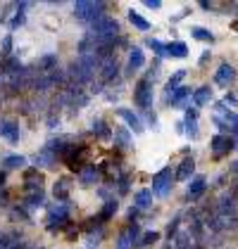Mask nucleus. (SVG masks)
<instances>
[{
  "label": "nucleus",
  "mask_w": 238,
  "mask_h": 249,
  "mask_svg": "<svg viewBox=\"0 0 238 249\" xmlns=\"http://www.w3.org/2000/svg\"><path fill=\"white\" fill-rule=\"evenodd\" d=\"M5 183V171H0V185Z\"/></svg>",
  "instance_id": "obj_41"
},
{
  "label": "nucleus",
  "mask_w": 238,
  "mask_h": 249,
  "mask_svg": "<svg viewBox=\"0 0 238 249\" xmlns=\"http://www.w3.org/2000/svg\"><path fill=\"white\" fill-rule=\"evenodd\" d=\"M126 232H129V237H131V240H134V245H136V242H139V237H140V228H139V223H134V226H131V228L126 230Z\"/></svg>",
  "instance_id": "obj_35"
},
{
  "label": "nucleus",
  "mask_w": 238,
  "mask_h": 249,
  "mask_svg": "<svg viewBox=\"0 0 238 249\" xmlns=\"http://www.w3.org/2000/svg\"><path fill=\"white\" fill-rule=\"evenodd\" d=\"M112 138H115V142H117L121 150H129V147H131V142H134L131 131H129V128H124V126H117V128H115V133H112Z\"/></svg>",
  "instance_id": "obj_12"
},
{
  "label": "nucleus",
  "mask_w": 238,
  "mask_h": 249,
  "mask_svg": "<svg viewBox=\"0 0 238 249\" xmlns=\"http://www.w3.org/2000/svg\"><path fill=\"white\" fill-rule=\"evenodd\" d=\"M55 197H58V202H64L67 197H69V180H58L55 183Z\"/></svg>",
  "instance_id": "obj_23"
},
{
  "label": "nucleus",
  "mask_w": 238,
  "mask_h": 249,
  "mask_svg": "<svg viewBox=\"0 0 238 249\" xmlns=\"http://www.w3.org/2000/svg\"><path fill=\"white\" fill-rule=\"evenodd\" d=\"M188 97H191V88L178 86L172 95H167V102H169L172 107H181V105H183V100H188Z\"/></svg>",
  "instance_id": "obj_15"
},
{
  "label": "nucleus",
  "mask_w": 238,
  "mask_h": 249,
  "mask_svg": "<svg viewBox=\"0 0 238 249\" xmlns=\"http://www.w3.org/2000/svg\"><path fill=\"white\" fill-rule=\"evenodd\" d=\"M24 164H26V159L21 154H10L2 159V169H21Z\"/></svg>",
  "instance_id": "obj_20"
},
{
  "label": "nucleus",
  "mask_w": 238,
  "mask_h": 249,
  "mask_svg": "<svg viewBox=\"0 0 238 249\" xmlns=\"http://www.w3.org/2000/svg\"><path fill=\"white\" fill-rule=\"evenodd\" d=\"M143 62H145L143 50H140V48H134V50H131V55H129V69H131V71H136V69L143 67Z\"/></svg>",
  "instance_id": "obj_19"
},
{
  "label": "nucleus",
  "mask_w": 238,
  "mask_h": 249,
  "mask_svg": "<svg viewBox=\"0 0 238 249\" xmlns=\"http://www.w3.org/2000/svg\"><path fill=\"white\" fill-rule=\"evenodd\" d=\"M115 213H117V202L112 199V202H107V204H105V209H102V213H100V218H102V221H110Z\"/></svg>",
  "instance_id": "obj_27"
},
{
  "label": "nucleus",
  "mask_w": 238,
  "mask_h": 249,
  "mask_svg": "<svg viewBox=\"0 0 238 249\" xmlns=\"http://www.w3.org/2000/svg\"><path fill=\"white\" fill-rule=\"evenodd\" d=\"M158 240H159V235L155 232V230H153V232H145V235L140 237V245H143V247H153Z\"/></svg>",
  "instance_id": "obj_30"
},
{
  "label": "nucleus",
  "mask_w": 238,
  "mask_h": 249,
  "mask_svg": "<svg viewBox=\"0 0 238 249\" xmlns=\"http://www.w3.org/2000/svg\"><path fill=\"white\" fill-rule=\"evenodd\" d=\"M117 34H119L117 19L102 15V17H98V19L88 26L86 38L96 40V43H105V45H115V43H117Z\"/></svg>",
  "instance_id": "obj_1"
},
{
  "label": "nucleus",
  "mask_w": 238,
  "mask_h": 249,
  "mask_svg": "<svg viewBox=\"0 0 238 249\" xmlns=\"http://www.w3.org/2000/svg\"><path fill=\"white\" fill-rule=\"evenodd\" d=\"M134 102L139 105L140 109H150V105H153V83L148 78H140L139 83H136Z\"/></svg>",
  "instance_id": "obj_4"
},
{
  "label": "nucleus",
  "mask_w": 238,
  "mask_h": 249,
  "mask_svg": "<svg viewBox=\"0 0 238 249\" xmlns=\"http://www.w3.org/2000/svg\"><path fill=\"white\" fill-rule=\"evenodd\" d=\"M212 57V53H210V50H205V53H202V57H200V67H202V64H207V59Z\"/></svg>",
  "instance_id": "obj_39"
},
{
  "label": "nucleus",
  "mask_w": 238,
  "mask_h": 249,
  "mask_svg": "<svg viewBox=\"0 0 238 249\" xmlns=\"http://www.w3.org/2000/svg\"><path fill=\"white\" fill-rule=\"evenodd\" d=\"M98 176H100V171L96 169V166H83V169L79 171V180L83 183V185H91V183L98 180Z\"/></svg>",
  "instance_id": "obj_17"
},
{
  "label": "nucleus",
  "mask_w": 238,
  "mask_h": 249,
  "mask_svg": "<svg viewBox=\"0 0 238 249\" xmlns=\"http://www.w3.org/2000/svg\"><path fill=\"white\" fill-rule=\"evenodd\" d=\"M102 10H105V2H93V0H81L74 5V17L83 24H93V21L102 17Z\"/></svg>",
  "instance_id": "obj_2"
},
{
  "label": "nucleus",
  "mask_w": 238,
  "mask_h": 249,
  "mask_svg": "<svg viewBox=\"0 0 238 249\" xmlns=\"http://www.w3.org/2000/svg\"><path fill=\"white\" fill-rule=\"evenodd\" d=\"M10 50H12V38L5 36V40H2V53H5V57H10Z\"/></svg>",
  "instance_id": "obj_36"
},
{
  "label": "nucleus",
  "mask_w": 238,
  "mask_h": 249,
  "mask_svg": "<svg viewBox=\"0 0 238 249\" xmlns=\"http://www.w3.org/2000/svg\"><path fill=\"white\" fill-rule=\"evenodd\" d=\"M164 50H167V57L183 59L186 55H188V48H186V43H181V40H174V43H167V45H164Z\"/></svg>",
  "instance_id": "obj_14"
},
{
  "label": "nucleus",
  "mask_w": 238,
  "mask_h": 249,
  "mask_svg": "<svg viewBox=\"0 0 238 249\" xmlns=\"http://www.w3.org/2000/svg\"><path fill=\"white\" fill-rule=\"evenodd\" d=\"M145 5H148L150 10H159V5H162V2H159V0H145Z\"/></svg>",
  "instance_id": "obj_38"
},
{
  "label": "nucleus",
  "mask_w": 238,
  "mask_h": 249,
  "mask_svg": "<svg viewBox=\"0 0 238 249\" xmlns=\"http://www.w3.org/2000/svg\"><path fill=\"white\" fill-rule=\"evenodd\" d=\"M193 36H196L198 40H210V43L215 40L212 31H207V29H202V26H196V29H193Z\"/></svg>",
  "instance_id": "obj_28"
},
{
  "label": "nucleus",
  "mask_w": 238,
  "mask_h": 249,
  "mask_svg": "<svg viewBox=\"0 0 238 249\" xmlns=\"http://www.w3.org/2000/svg\"><path fill=\"white\" fill-rule=\"evenodd\" d=\"M236 145H238V142H236Z\"/></svg>",
  "instance_id": "obj_43"
},
{
  "label": "nucleus",
  "mask_w": 238,
  "mask_h": 249,
  "mask_svg": "<svg viewBox=\"0 0 238 249\" xmlns=\"http://www.w3.org/2000/svg\"><path fill=\"white\" fill-rule=\"evenodd\" d=\"M129 21H131V24H134V26H136L139 31H148V29H150V21H148V19H143V17L139 15V12H134V10L129 12Z\"/></svg>",
  "instance_id": "obj_22"
},
{
  "label": "nucleus",
  "mask_w": 238,
  "mask_h": 249,
  "mask_svg": "<svg viewBox=\"0 0 238 249\" xmlns=\"http://www.w3.org/2000/svg\"><path fill=\"white\" fill-rule=\"evenodd\" d=\"M236 204H238V199H236Z\"/></svg>",
  "instance_id": "obj_42"
},
{
  "label": "nucleus",
  "mask_w": 238,
  "mask_h": 249,
  "mask_svg": "<svg viewBox=\"0 0 238 249\" xmlns=\"http://www.w3.org/2000/svg\"><path fill=\"white\" fill-rule=\"evenodd\" d=\"M148 45L158 53V57H167V50H164V43H159V40L155 38H148Z\"/></svg>",
  "instance_id": "obj_31"
},
{
  "label": "nucleus",
  "mask_w": 238,
  "mask_h": 249,
  "mask_svg": "<svg viewBox=\"0 0 238 249\" xmlns=\"http://www.w3.org/2000/svg\"><path fill=\"white\" fill-rule=\"evenodd\" d=\"M93 128H98V135H100V138H112V133H110V128L105 126V121H102V119H98V121L93 124Z\"/></svg>",
  "instance_id": "obj_32"
},
{
  "label": "nucleus",
  "mask_w": 238,
  "mask_h": 249,
  "mask_svg": "<svg viewBox=\"0 0 238 249\" xmlns=\"http://www.w3.org/2000/svg\"><path fill=\"white\" fill-rule=\"evenodd\" d=\"M10 249H26V245H24V242H17L15 247H10Z\"/></svg>",
  "instance_id": "obj_40"
},
{
  "label": "nucleus",
  "mask_w": 238,
  "mask_h": 249,
  "mask_svg": "<svg viewBox=\"0 0 238 249\" xmlns=\"http://www.w3.org/2000/svg\"><path fill=\"white\" fill-rule=\"evenodd\" d=\"M43 199H45V195H43V190H34L29 192V197H26V207H39V204H43Z\"/></svg>",
  "instance_id": "obj_26"
},
{
  "label": "nucleus",
  "mask_w": 238,
  "mask_h": 249,
  "mask_svg": "<svg viewBox=\"0 0 238 249\" xmlns=\"http://www.w3.org/2000/svg\"><path fill=\"white\" fill-rule=\"evenodd\" d=\"M117 71H119V67H117V59L115 57H107L102 64H100V78H102L105 83L117 76Z\"/></svg>",
  "instance_id": "obj_11"
},
{
  "label": "nucleus",
  "mask_w": 238,
  "mask_h": 249,
  "mask_svg": "<svg viewBox=\"0 0 238 249\" xmlns=\"http://www.w3.org/2000/svg\"><path fill=\"white\" fill-rule=\"evenodd\" d=\"M0 135L7 140V142H20V126L15 121H0Z\"/></svg>",
  "instance_id": "obj_9"
},
{
  "label": "nucleus",
  "mask_w": 238,
  "mask_h": 249,
  "mask_svg": "<svg viewBox=\"0 0 238 249\" xmlns=\"http://www.w3.org/2000/svg\"><path fill=\"white\" fill-rule=\"evenodd\" d=\"M20 242V235L17 232H7V235H0V249H10Z\"/></svg>",
  "instance_id": "obj_25"
},
{
  "label": "nucleus",
  "mask_w": 238,
  "mask_h": 249,
  "mask_svg": "<svg viewBox=\"0 0 238 249\" xmlns=\"http://www.w3.org/2000/svg\"><path fill=\"white\" fill-rule=\"evenodd\" d=\"M177 226H178V218H174V221L169 223V228H167V235H169V237H172V235L177 232Z\"/></svg>",
  "instance_id": "obj_37"
},
{
  "label": "nucleus",
  "mask_w": 238,
  "mask_h": 249,
  "mask_svg": "<svg viewBox=\"0 0 238 249\" xmlns=\"http://www.w3.org/2000/svg\"><path fill=\"white\" fill-rule=\"evenodd\" d=\"M210 97H212L210 86H200L198 90L193 93V102H196V107H202V105H207V102H210Z\"/></svg>",
  "instance_id": "obj_18"
},
{
  "label": "nucleus",
  "mask_w": 238,
  "mask_h": 249,
  "mask_svg": "<svg viewBox=\"0 0 238 249\" xmlns=\"http://www.w3.org/2000/svg\"><path fill=\"white\" fill-rule=\"evenodd\" d=\"M236 78V69L229 64V62H224V64H219L217 74H215V83L221 86V88H229V83Z\"/></svg>",
  "instance_id": "obj_6"
},
{
  "label": "nucleus",
  "mask_w": 238,
  "mask_h": 249,
  "mask_svg": "<svg viewBox=\"0 0 238 249\" xmlns=\"http://www.w3.org/2000/svg\"><path fill=\"white\" fill-rule=\"evenodd\" d=\"M207 188V178L205 176H196L191 183H188V190H186V197L191 199V202H196L198 197H202V192Z\"/></svg>",
  "instance_id": "obj_7"
},
{
  "label": "nucleus",
  "mask_w": 238,
  "mask_h": 249,
  "mask_svg": "<svg viewBox=\"0 0 238 249\" xmlns=\"http://www.w3.org/2000/svg\"><path fill=\"white\" fill-rule=\"evenodd\" d=\"M183 76H186V69H178V71H174V76H172L169 81H167V88H164V90H167V93L172 95V93L177 90L178 86H181V81H183Z\"/></svg>",
  "instance_id": "obj_21"
},
{
  "label": "nucleus",
  "mask_w": 238,
  "mask_h": 249,
  "mask_svg": "<svg viewBox=\"0 0 238 249\" xmlns=\"http://www.w3.org/2000/svg\"><path fill=\"white\" fill-rule=\"evenodd\" d=\"M134 247V240L129 237V232H121L117 237V249H131Z\"/></svg>",
  "instance_id": "obj_29"
},
{
  "label": "nucleus",
  "mask_w": 238,
  "mask_h": 249,
  "mask_svg": "<svg viewBox=\"0 0 238 249\" xmlns=\"http://www.w3.org/2000/svg\"><path fill=\"white\" fill-rule=\"evenodd\" d=\"M36 67H39L40 74H50V71L58 69V57H55V55H43V57L36 62Z\"/></svg>",
  "instance_id": "obj_16"
},
{
  "label": "nucleus",
  "mask_w": 238,
  "mask_h": 249,
  "mask_svg": "<svg viewBox=\"0 0 238 249\" xmlns=\"http://www.w3.org/2000/svg\"><path fill=\"white\" fill-rule=\"evenodd\" d=\"M67 216H69V207L64 202H58L55 207H50V211H48V223L55 226V221H58V228H60V223H64Z\"/></svg>",
  "instance_id": "obj_8"
},
{
  "label": "nucleus",
  "mask_w": 238,
  "mask_h": 249,
  "mask_svg": "<svg viewBox=\"0 0 238 249\" xmlns=\"http://www.w3.org/2000/svg\"><path fill=\"white\" fill-rule=\"evenodd\" d=\"M193 171H196V161L186 157V159H183V161L178 164L177 173H174V178H177V180H188V178L193 176Z\"/></svg>",
  "instance_id": "obj_13"
},
{
  "label": "nucleus",
  "mask_w": 238,
  "mask_h": 249,
  "mask_svg": "<svg viewBox=\"0 0 238 249\" xmlns=\"http://www.w3.org/2000/svg\"><path fill=\"white\" fill-rule=\"evenodd\" d=\"M210 147L215 150L217 157H221V154H229L231 150H234V140H231L226 133H217L212 140H210Z\"/></svg>",
  "instance_id": "obj_5"
},
{
  "label": "nucleus",
  "mask_w": 238,
  "mask_h": 249,
  "mask_svg": "<svg viewBox=\"0 0 238 249\" xmlns=\"http://www.w3.org/2000/svg\"><path fill=\"white\" fill-rule=\"evenodd\" d=\"M186 128H188L186 133L191 135V138H196V135H198V121H193V119H186Z\"/></svg>",
  "instance_id": "obj_34"
},
{
  "label": "nucleus",
  "mask_w": 238,
  "mask_h": 249,
  "mask_svg": "<svg viewBox=\"0 0 238 249\" xmlns=\"http://www.w3.org/2000/svg\"><path fill=\"white\" fill-rule=\"evenodd\" d=\"M117 114L121 116L124 121H126V126H129V128H131L134 133H140V131H143V124H140V119H139L136 114H134L131 109H126V107H119Z\"/></svg>",
  "instance_id": "obj_10"
},
{
  "label": "nucleus",
  "mask_w": 238,
  "mask_h": 249,
  "mask_svg": "<svg viewBox=\"0 0 238 249\" xmlns=\"http://www.w3.org/2000/svg\"><path fill=\"white\" fill-rule=\"evenodd\" d=\"M150 202H153V192L150 190H140L139 195H136V207H139V209H148Z\"/></svg>",
  "instance_id": "obj_24"
},
{
  "label": "nucleus",
  "mask_w": 238,
  "mask_h": 249,
  "mask_svg": "<svg viewBox=\"0 0 238 249\" xmlns=\"http://www.w3.org/2000/svg\"><path fill=\"white\" fill-rule=\"evenodd\" d=\"M29 5L26 2H21L20 7H17V15H15V19H12V26H21L24 24V10H26Z\"/></svg>",
  "instance_id": "obj_33"
},
{
  "label": "nucleus",
  "mask_w": 238,
  "mask_h": 249,
  "mask_svg": "<svg viewBox=\"0 0 238 249\" xmlns=\"http://www.w3.org/2000/svg\"><path fill=\"white\" fill-rule=\"evenodd\" d=\"M172 183H174L172 166H164V169H159V171L153 176V188H150V192L158 195V197H167L169 190H172Z\"/></svg>",
  "instance_id": "obj_3"
}]
</instances>
